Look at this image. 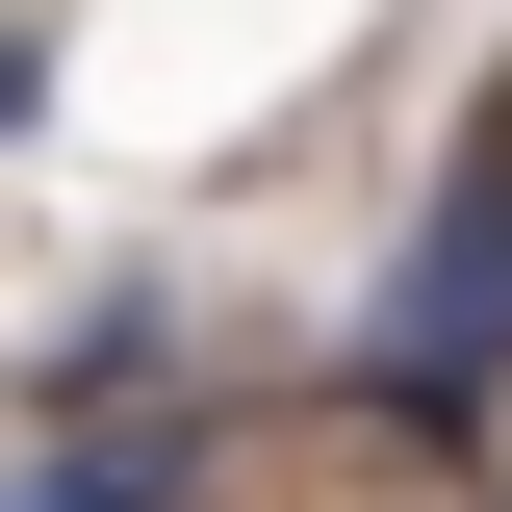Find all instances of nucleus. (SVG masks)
I'll use <instances>...</instances> for the list:
<instances>
[{
  "label": "nucleus",
  "instance_id": "f257e3e1",
  "mask_svg": "<svg viewBox=\"0 0 512 512\" xmlns=\"http://www.w3.org/2000/svg\"><path fill=\"white\" fill-rule=\"evenodd\" d=\"M359 384H384V410H487V384H512V128L436 180V231L384 256V308H359Z\"/></svg>",
  "mask_w": 512,
  "mask_h": 512
},
{
  "label": "nucleus",
  "instance_id": "f03ea898",
  "mask_svg": "<svg viewBox=\"0 0 512 512\" xmlns=\"http://www.w3.org/2000/svg\"><path fill=\"white\" fill-rule=\"evenodd\" d=\"M0 512H180V436H52Z\"/></svg>",
  "mask_w": 512,
  "mask_h": 512
},
{
  "label": "nucleus",
  "instance_id": "7ed1b4c3",
  "mask_svg": "<svg viewBox=\"0 0 512 512\" xmlns=\"http://www.w3.org/2000/svg\"><path fill=\"white\" fill-rule=\"evenodd\" d=\"M0 128H52V26H0Z\"/></svg>",
  "mask_w": 512,
  "mask_h": 512
}]
</instances>
